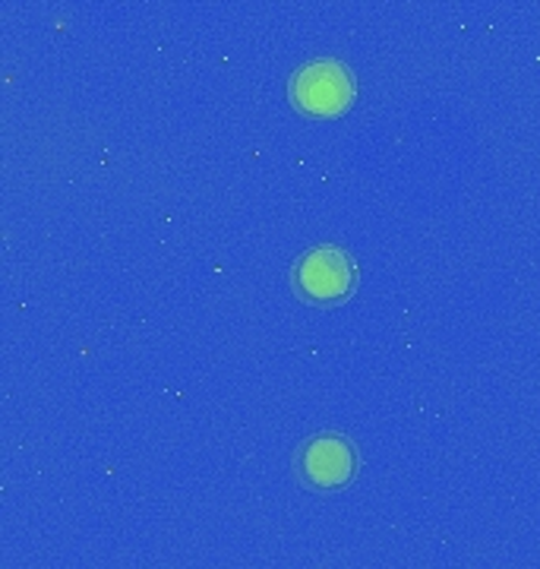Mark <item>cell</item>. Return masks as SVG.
<instances>
[{"label":"cell","mask_w":540,"mask_h":569,"mask_svg":"<svg viewBox=\"0 0 540 569\" xmlns=\"http://www.w3.org/2000/svg\"><path fill=\"white\" fill-rule=\"evenodd\" d=\"M288 99L303 118L332 121L354 104V77L344 63L332 58L310 61L291 73Z\"/></svg>","instance_id":"7a4b0ae2"},{"label":"cell","mask_w":540,"mask_h":569,"mask_svg":"<svg viewBox=\"0 0 540 569\" xmlns=\"http://www.w3.org/2000/svg\"><path fill=\"white\" fill-rule=\"evenodd\" d=\"M291 288L303 305L339 307L358 288V269L341 247H310L291 266Z\"/></svg>","instance_id":"6da1fadb"},{"label":"cell","mask_w":540,"mask_h":569,"mask_svg":"<svg viewBox=\"0 0 540 569\" xmlns=\"http://www.w3.org/2000/svg\"><path fill=\"white\" fill-rule=\"evenodd\" d=\"M294 471L300 485L310 490L348 488L358 475V447L339 430H322L300 443L294 452Z\"/></svg>","instance_id":"3957f363"}]
</instances>
